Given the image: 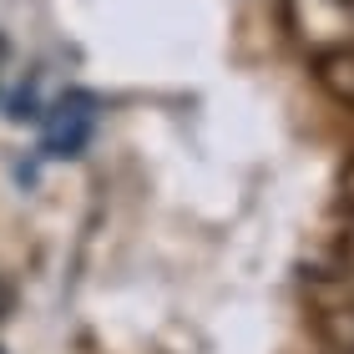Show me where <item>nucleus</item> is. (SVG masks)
<instances>
[{
	"mask_svg": "<svg viewBox=\"0 0 354 354\" xmlns=\"http://www.w3.org/2000/svg\"><path fill=\"white\" fill-rule=\"evenodd\" d=\"M91 102L86 96H71V102H61L51 111V122H46V157H76L82 152V142L91 137Z\"/></svg>",
	"mask_w": 354,
	"mask_h": 354,
	"instance_id": "nucleus-1",
	"label": "nucleus"
},
{
	"mask_svg": "<svg viewBox=\"0 0 354 354\" xmlns=\"http://www.w3.org/2000/svg\"><path fill=\"white\" fill-rule=\"evenodd\" d=\"M319 82L334 102L354 106V46H334V51L319 56Z\"/></svg>",
	"mask_w": 354,
	"mask_h": 354,
	"instance_id": "nucleus-2",
	"label": "nucleus"
},
{
	"mask_svg": "<svg viewBox=\"0 0 354 354\" xmlns=\"http://www.w3.org/2000/svg\"><path fill=\"white\" fill-rule=\"evenodd\" d=\"M334 334H339V344H344V349L354 354V309H349V314L339 319V324H334Z\"/></svg>",
	"mask_w": 354,
	"mask_h": 354,
	"instance_id": "nucleus-3",
	"label": "nucleus"
},
{
	"mask_svg": "<svg viewBox=\"0 0 354 354\" xmlns=\"http://www.w3.org/2000/svg\"><path fill=\"white\" fill-rule=\"evenodd\" d=\"M344 203H349V207H354V167H349V172H344Z\"/></svg>",
	"mask_w": 354,
	"mask_h": 354,
	"instance_id": "nucleus-4",
	"label": "nucleus"
}]
</instances>
